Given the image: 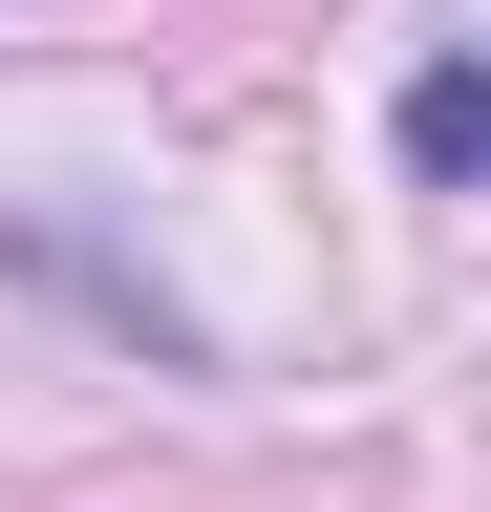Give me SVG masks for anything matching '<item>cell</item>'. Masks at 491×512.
Segmentation results:
<instances>
[{
	"label": "cell",
	"instance_id": "1",
	"mask_svg": "<svg viewBox=\"0 0 491 512\" xmlns=\"http://www.w3.org/2000/svg\"><path fill=\"white\" fill-rule=\"evenodd\" d=\"M470 150H491V64L427 43V64H406V192H470Z\"/></svg>",
	"mask_w": 491,
	"mask_h": 512
}]
</instances>
